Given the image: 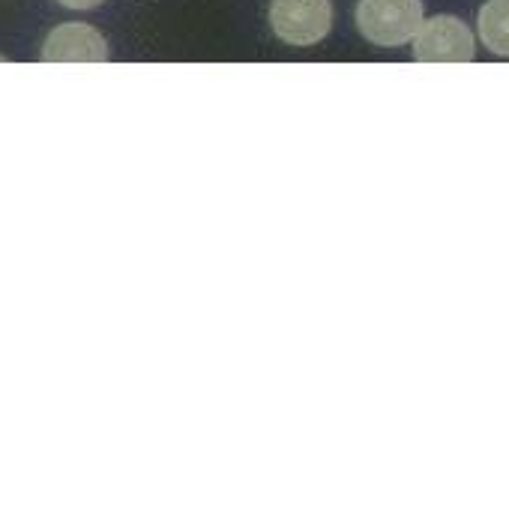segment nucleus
I'll return each mask as SVG.
<instances>
[{
  "label": "nucleus",
  "mask_w": 509,
  "mask_h": 512,
  "mask_svg": "<svg viewBox=\"0 0 509 512\" xmlns=\"http://www.w3.org/2000/svg\"><path fill=\"white\" fill-rule=\"evenodd\" d=\"M357 27L372 45H408L423 27V0H360Z\"/></svg>",
  "instance_id": "1"
},
{
  "label": "nucleus",
  "mask_w": 509,
  "mask_h": 512,
  "mask_svg": "<svg viewBox=\"0 0 509 512\" xmlns=\"http://www.w3.org/2000/svg\"><path fill=\"white\" fill-rule=\"evenodd\" d=\"M270 27L282 42L306 48L330 33L333 6L330 0H273Z\"/></svg>",
  "instance_id": "2"
},
{
  "label": "nucleus",
  "mask_w": 509,
  "mask_h": 512,
  "mask_svg": "<svg viewBox=\"0 0 509 512\" xmlns=\"http://www.w3.org/2000/svg\"><path fill=\"white\" fill-rule=\"evenodd\" d=\"M414 57L420 63H471L474 33L453 15H435L414 36Z\"/></svg>",
  "instance_id": "3"
},
{
  "label": "nucleus",
  "mask_w": 509,
  "mask_h": 512,
  "mask_svg": "<svg viewBox=\"0 0 509 512\" xmlns=\"http://www.w3.org/2000/svg\"><path fill=\"white\" fill-rule=\"evenodd\" d=\"M42 60L45 63H105L108 42L96 27L69 21L48 33L42 45Z\"/></svg>",
  "instance_id": "4"
},
{
  "label": "nucleus",
  "mask_w": 509,
  "mask_h": 512,
  "mask_svg": "<svg viewBox=\"0 0 509 512\" xmlns=\"http://www.w3.org/2000/svg\"><path fill=\"white\" fill-rule=\"evenodd\" d=\"M477 33L492 54L509 57V0H489L480 9Z\"/></svg>",
  "instance_id": "5"
},
{
  "label": "nucleus",
  "mask_w": 509,
  "mask_h": 512,
  "mask_svg": "<svg viewBox=\"0 0 509 512\" xmlns=\"http://www.w3.org/2000/svg\"><path fill=\"white\" fill-rule=\"evenodd\" d=\"M63 9H96L102 0H57Z\"/></svg>",
  "instance_id": "6"
}]
</instances>
